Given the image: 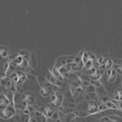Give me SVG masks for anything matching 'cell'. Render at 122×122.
Wrapping results in <instances>:
<instances>
[{
    "mask_svg": "<svg viewBox=\"0 0 122 122\" xmlns=\"http://www.w3.org/2000/svg\"><path fill=\"white\" fill-rule=\"evenodd\" d=\"M17 110L15 107L10 105L1 109V117L4 119H9L16 115Z\"/></svg>",
    "mask_w": 122,
    "mask_h": 122,
    "instance_id": "6da1fadb",
    "label": "cell"
},
{
    "mask_svg": "<svg viewBox=\"0 0 122 122\" xmlns=\"http://www.w3.org/2000/svg\"><path fill=\"white\" fill-rule=\"evenodd\" d=\"M64 100V97L63 95L55 92H52L49 100V103L54 108H58L63 104Z\"/></svg>",
    "mask_w": 122,
    "mask_h": 122,
    "instance_id": "7a4b0ae2",
    "label": "cell"
},
{
    "mask_svg": "<svg viewBox=\"0 0 122 122\" xmlns=\"http://www.w3.org/2000/svg\"><path fill=\"white\" fill-rule=\"evenodd\" d=\"M34 100V96L32 93L27 92L24 93L21 97V107H23L24 110L28 106L32 104Z\"/></svg>",
    "mask_w": 122,
    "mask_h": 122,
    "instance_id": "3957f363",
    "label": "cell"
},
{
    "mask_svg": "<svg viewBox=\"0 0 122 122\" xmlns=\"http://www.w3.org/2000/svg\"><path fill=\"white\" fill-rule=\"evenodd\" d=\"M99 106L98 103L95 100L88 101L86 107V111L89 115L97 114L100 112L99 110Z\"/></svg>",
    "mask_w": 122,
    "mask_h": 122,
    "instance_id": "277c9868",
    "label": "cell"
},
{
    "mask_svg": "<svg viewBox=\"0 0 122 122\" xmlns=\"http://www.w3.org/2000/svg\"><path fill=\"white\" fill-rule=\"evenodd\" d=\"M90 74L89 75V77L91 80H99L101 79L102 76V73L99 68H96L93 67L90 69Z\"/></svg>",
    "mask_w": 122,
    "mask_h": 122,
    "instance_id": "5b68a950",
    "label": "cell"
},
{
    "mask_svg": "<svg viewBox=\"0 0 122 122\" xmlns=\"http://www.w3.org/2000/svg\"><path fill=\"white\" fill-rule=\"evenodd\" d=\"M54 107L50 105H46L43 108L42 113L46 117H51L55 112Z\"/></svg>",
    "mask_w": 122,
    "mask_h": 122,
    "instance_id": "8992f818",
    "label": "cell"
},
{
    "mask_svg": "<svg viewBox=\"0 0 122 122\" xmlns=\"http://www.w3.org/2000/svg\"><path fill=\"white\" fill-rule=\"evenodd\" d=\"M52 92V88L50 84L42 86L41 88L40 93L43 96L47 97Z\"/></svg>",
    "mask_w": 122,
    "mask_h": 122,
    "instance_id": "52a82bcc",
    "label": "cell"
},
{
    "mask_svg": "<svg viewBox=\"0 0 122 122\" xmlns=\"http://www.w3.org/2000/svg\"><path fill=\"white\" fill-rule=\"evenodd\" d=\"M0 105H1V109L4 108L7 106L10 105V101L9 100L8 98L3 93L1 95V100H0Z\"/></svg>",
    "mask_w": 122,
    "mask_h": 122,
    "instance_id": "ba28073f",
    "label": "cell"
},
{
    "mask_svg": "<svg viewBox=\"0 0 122 122\" xmlns=\"http://www.w3.org/2000/svg\"><path fill=\"white\" fill-rule=\"evenodd\" d=\"M116 76H117L116 71V70H115L114 68H112L110 73L107 75H106V78H107V81H108V83H112L114 82L115 80L116 79Z\"/></svg>",
    "mask_w": 122,
    "mask_h": 122,
    "instance_id": "9c48e42d",
    "label": "cell"
},
{
    "mask_svg": "<svg viewBox=\"0 0 122 122\" xmlns=\"http://www.w3.org/2000/svg\"><path fill=\"white\" fill-rule=\"evenodd\" d=\"M30 62L32 68L35 70V69L37 68V59L36 57V54L35 51H32L31 55H30Z\"/></svg>",
    "mask_w": 122,
    "mask_h": 122,
    "instance_id": "30bf717a",
    "label": "cell"
},
{
    "mask_svg": "<svg viewBox=\"0 0 122 122\" xmlns=\"http://www.w3.org/2000/svg\"><path fill=\"white\" fill-rule=\"evenodd\" d=\"M18 77V84H20L22 83L23 82H24L26 78V74L25 73H24L22 71H18V72L16 73Z\"/></svg>",
    "mask_w": 122,
    "mask_h": 122,
    "instance_id": "8fae6325",
    "label": "cell"
},
{
    "mask_svg": "<svg viewBox=\"0 0 122 122\" xmlns=\"http://www.w3.org/2000/svg\"><path fill=\"white\" fill-rule=\"evenodd\" d=\"M114 98L118 100L122 101V88H118L115 90Z\"/></svg>",
    "mask_w": 122,
    "mask_h": 122,
    "instance_id": "7c38bea8",
    "label": "cell"
},
{
    "mask_svg": "<svg viewBox=\"0 0 122 122\" xmlns=\"http://www.w3.org/2000/svg\"><path fill=\"white\" fill-rule=\"evenodd\" d=\"M84 66H85V63L83 61V60H81L76 66L72 68V70L74 71H81L82 69H83Z\"/></svg>",
    "mask_w": 122,
    "mask_h": 122,
    "instance_id": "4fadbf2b",
    "label": "cell"
},
{
    "mask_svg": "<svg viewBox=\"0 0 122 122\" xmlns=\"http://www.w3.org/2000/svg\"><path fill=\"white\" fill-rule=\"evenodd\" d=\"M84 91L86 93H93L96 92V87L92 84H89L88 86L85 87Z\"/></svg>",
    "mask_w": 122,
    "mask_h": 122,
    "instance_id": "5bb4252c",
    "label": "cell"
},
{
    "mask_svg": "<svg viewBox=\"0 0 122 122\" xmlns=\"http://www.w3.org/2000/svg\"><path fill=\"white\" fill-rule=\"evenodd\" d=\"M9 61H7L5 62V63L4 64L2 69V74H1L2 78H4L5 77L6 74L7 72V70L9 67Z\"/></svg>",
    "mask_w": 122,
    "mask_h": 122,
    "instance_id": "9a60e30c",
    "label": "cell"
},
{
    "mask_svg": "<svg viewBox=\"0 0 122 122\" xmlns=\"http://www.w3.org/2000/svg\"><path fill=\"white\" fill-rule=\"evenodd\" d=\"M77 116V114L75 112H71L66 114V120L67 122L73 121L75 118Z\"/></svg>",
    "mask_w": 122,
    "mask_h": 122,
    "instance_id": "2e32d148",
    "label": "cell"
},
{
    "mask_svg": "<svg viewBox=\"0 0 122 122\" xmlns=\"http://www.w3.org/2000/svg\"><path fill=\"white\" fill-rule=\"evenodd\" d=\"M8 55V50L5 47H1V56L3 58H6Z\"/></svg>",
    "mask_w": 122,
    "mask_h": 122,
    "instance_id": "e0dca14e",
    "label": "cell"
},
{
    "mask_svg": "<svg viewBox=\"0 0 122 122\" xmlns=\"http://www.w3.org/2000/svg\"><path fill=\"white\" fill-rule=\"evenodd\" d=\"M90 84L93 85L95 86L96 87H98L101 85H102V84L100 79L99 80H91L90 81Z\"/></svg>",
    "mask_w": 122,
    "mask_h": 122,
    "instance_id": "ac0fdd59",
    "label": "cell"
},
{
    "mask_svg": "<svg viewBox=\"0 0 122 122\" xmlns=\"http://www.w3.org/2000/svg\"><path fill=\"white\" fill-rule=\"evenodd\" d=\"M51 117L52 118L53 121H55V122H61L62 121V120H61V118L60 117V116H59L58 113L56 112H55L54 114Z\"/></svg>",
    "mask_w": 122,
    "mask_h": 122,
    "instance_id": "d6986e66",
    "label": "cell"
},
{
    "mask_svg": "<svg viewBox=\"0 0 122 122\" xmlns=\"http://www.w3.org/2000/svg\"><path fill=\"white\" fill-rule=\"evenodd\" d=\"M89 59V55H88L87 53L84 52L83 56H82V60H83V61L84 62V63L85 64Z\"/></svg>",
    "mask_w": 122,
    "mask_h": 122,
    "instance_id": "ffe728a7",
    "label": "cell"
},
{
    "mask_svg": "<svg viewBox=\"0 0 122 122\" xmlns=\"http://www.w3.org/2000/svg\"><path fill=\"white\" fill-rule=\"evenodd\" d=\"M113 111H114V112L115 113V114L117 115H118L120 117H122V110L119 109H115L113 110Z\"/></svg>",
    "mask_w": 122,
    "mask_h": 122,
    "instance_id": "44dd1931",
    "label": "cell"
},
{
    "mask_svg": "<svg viewBox=\"0 0 122 122\" xmlns=\"http://www.w3.org/2000/svg\"><path fill=\"white\" fill-rule=\"evenodd\" d=\"M117 65V67H116V68H114L115 70H116V71L118 73H119V74H122V65Z\"/></svg>",
    "mask_w": 122,
    "mask_h": 122,
    "instance_id": "7402d4cb",
    "label": "cell"
},
{
    "mask_svg": "<svg viewBox=\"0 0 122 122\" xmlns=\"http://www.w3.org/2000/svg\"><path fill=\"white\" fill-rule=\"evenodd\" d=\"M101 122H112L111 120H110V119L109 118V117H105L102 118L101 119Z\"/></svg>",
    "mask_w": 122,
    "mask_h": 122,
    "instance_id": "603a6c76",
    "label": "cell"
},
{
    "mask_svg": "<svg viewBox=\"0 0 122 122\" xmlns=\"http://www.w3.org/2000/svg\"><path fill=\"white\" fill-rule=\"evenodd\" d=\"M97 62H98V63L100 64V65L102 63V62H103V61H104V58L102 57V56H99L97 59Z\"/></svg>",
    "mask_w": 122,
    "mask_h": 122,
    "instance_id": "cb8c5ba5",
    "label": "cell"
},
{
    "mask_svg": "<svg viewBox=\"0 0 122 122\" xmlns=\"http://www.w3.org/2000/svg\"><path fill=\"white\" fill-rule=\"evenodd\" d=\"M110 120H111L112 122H117L119 121V118H118L116 116H109V117Z\"/></svg>",
    "mask_w": 122,
    "mask_h": 122,
    "instance_id": "d4e9b609",
    "label": "cell"
},
{
    "mask_svg": "<svg viewBox=\"0 0 122 122\" xmlns=\"http://www.w3.org/2000/svg\"></svg>",
    "mask_w": 122,
    "mask_h": 122,
    "instance_id": "484cf974",
    "label": "cell"
}]
</instances>
